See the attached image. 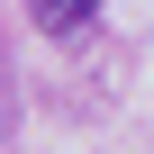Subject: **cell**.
Returning a JSON list of instances; mask_svg holds the SVG:
<instances>
[{
	"instance_id": "6da1fadb",
	"label": "cell",
	"mask_w": 154,
	"mask_h": 154,
	"mask_svg": "<svg viewBox=\"0 0 154 154\" xmlns=\"http://www.w3.org/2000/svg\"><path fill=\"white\" fill-rule=\"evenodd\" d=\"M27 18H36L45 36H72V27H91V18H100V0H27Z\"/></svg>"
},
{
	"instance_id": "7a4b0ae2",
	"label": "cell",
	"mask_w": 154,
	"mask_h": 154,
	"mask_svg": "<svg viewBox=\"0 0 154 154\" xmlns=\"http://www.w3.org/2000/svg\"><path fill=\"white\" fill-rule=\"evenodd\" d=\"M9 109H18V100H9V63H0V136H9Z\"/></svg>"
}]
</instances>
